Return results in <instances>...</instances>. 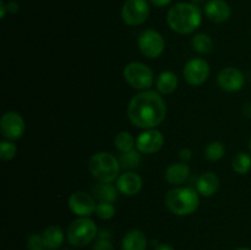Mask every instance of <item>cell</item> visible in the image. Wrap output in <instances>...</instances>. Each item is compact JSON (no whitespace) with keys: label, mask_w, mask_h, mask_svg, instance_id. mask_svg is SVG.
I'll use <instances>...</instances> for the list:
<instances>
[{"label":"cell","mask_w":251,"mask_h":250,"mask_svg":"<svg viewBox=\"0 0 251 250\" xmlns=\"http://www.w3.org/2000/svg\"><path fill=\"white\" fill-rule=\"evenodd\" d=\"M167 115V105L159 92L142 91L130 100L127 117L130 122L141 129H154L163 123Z\"/></svg>","instance_id":"1"},{"label":"cell","mask_w":251,"mask_h":250,"mask_svg":"<svg viewBox=\"0 0 251 250\" xmlns=\"http://www.w3.org/2000/svg\"><path fill=\"white\" fill-rule=\"evenodd\" d=\"M202 12L194 2H178L169 9L167 24L169 28L178 34H189L200 27Z\"/></svg>","instance_id":"2"},{"label":"cell","mask_w":251,"mask_h":250,"mask_svg":"<svg viewBox=\"0 0 251 250\" xmlns=\"http://www.w3.org/2000/svg\"><path fill=\"white\" fill-rule=\"evenodd\" d=\"M200 203L196 189L190 186H176L168 191L166 196V206L176 216H189L195 212Z\"/></svg>","instance_id":"3"},{"label":"cell","mask_w":251,"mask_h":250,"mask_svg":"<svg viewBox=\"0 0 251 250\" xmlns=\"http://www.w3.org/2000/svg\"><path fill=\"white\" fill-rule=\"evenodd\" d=\"M119 159L109 152H98L90 158L88 169L98 183H113L119 176Z\"/></svg>","instance_id":"4"},{"label":"cell","mask_w":251,"mask_h":250,"mask_svg":"<svg viewBox=\"0 0 251 250\" xmlns=\"http://www.w3.org/2000/svg\"><path fill=\"white\" fill-rule=\"evenodd\" d=\"M98 228L95 221L88 217H78L71 222L66 230V239L73 247L83 248L92 243L98 235Z\"/></svg>","instance_id":"5"},{"label":"cell","mask_w":251,"mask_h":250,"mask_svg":"<svg viewBox=\"0 0 251 250\" xmlns=\"http://www.w3.org/2000/svg\"><path fill=\"white\" fill-rule=\"evenodd\" d=\"M125 81L135 90L146 91L154 83V75L151 69L144 63L132 61L124 68L123 71Z\"/></svg>","instance_id":"6"},{"label":"cell","mask_w":251,"mask_h":250,"mask_svg":"<svg viewBox=\"0 0 251 250\" xmlns=\"http://www.w3.org/2000/svg\"><path fill=\"white\" fill-rule=\"evenodd\" d=\"M137 46H139L140 51L145 56L154 59L163 54L166 41L158 31L150 28L145 29L140 33L139 38H137Z\"/></svg>","instance_id":"7"},{"label":"cell","mask_w":251,"mask_h":250,"mask_svg":"<svg viewBox=\"0 0 251 250\" xmlns=\"http://www.w3.org/2000/svg\"><path fill=\"white\" fill-rule=\"evenodd\" d=\"M150 15V5L147 0H126L123 5L122 17L127 26H140Z\"/></svg>","instance_id":"8"},{"label":"cell","mask_w":251,"mask_h":250,"mask_svg":"<svg viewBox=\"0 0 251 250\" xmlns=\"http://www.w3.org/2000/svg\"><path fill=\"white\" fill-rule=\"evenodd\" d=\"M183 76L189 85L201 86L207 81L208 76H210V65L205 59H190L184 65Z\"/></svg>","instance_id":"9"},{"label":"cell","mask_w":251,"mask_h":250,"mask_svg":"<svg viewBox=\"0 0 251 250\" xmlns=\"http://www.w3.org/2000/svg\"><path fill=\"white\" fill-rule=\"evenodd\" d=\"M0 129L5 139L12 141V140L20 139L24 135L26 124L20 113L9 110L2 114L1 120H0Z\"/></svg>","instance_id":"10"},{"label":"cell","mask_w":251,"mask_h":250,"mask_svg":"<svg viewBox=\"0 0 251 250\" xmlns=\"http://www.w3.org/2000/svg\"><path fill=\"white\" fill-rule=\"evenodd\" d=\"M69 208L78 217H90L96 213L97 203L95 198L86 191H75L69 198Z\"/></svg>","instance_id":"11"},{"label":"cell","mask_w":251,"mask_h":250,"mask_svg":"<svg viewBox=\"0 0 251 250\" xmlns=\"http://www.w3.org/2000/svg\"><path fill=\"white\" fill-rule=\"evenodd\" d=\"M164 144V136L159 130L147 129L142 131L136 139V150L141 153L152 154L158 152Z\"/></svg>","instance_id":"12"},{"label":"cell","mask_w":251,"mask_h":250,"mask_svg":"<svg viewBox=\"0 0 251 250\" xmlns=\"http://www.w3.org/2000/svg\"><path fill=\"white\" fill-rule=\"evenodd\" d=\"M217 82L218 86L226 92H238L244 87L245 76L240 70L229 66L220 71Z\"/></svg>","instance_id":"13"},{"label":"cell","mask_w":251,"mask_h":250,"mask_svg":"<svg viewBox=\"0 0 251 250\" xmlns=\"http://www.w3.org/2000/svg\"><path fill=\"white\" fill-rule=\"evenodd\" d=\"M117 188L123 195H136L142 188V178L135 172L126 171L118 176Z\"/></svg>","instance_id":"14"},{"label":"cell","mask_w":251,"mask_h":250,"mask_svg":"<svg viewBox=\"0 0 251 250\" xmlns=\"http://www.w3.org/2000/svg\"><path fill=\"white\" fill-rule=\"evenodd\" d=\"M232 10L225 0H208L205 5V15L216 24L226 22L230 17Z\"/></svg>","instance_id":"15"},{"label":"cell","mask_w":251,"mask_h":250,"mask_svg":"<svg viewBox=\"0 0 251 250\" xmlns=\"http://www.w3.org/2000/svg\"><path fill=\"white\" fill-rule=\"evenodd\" d=\"M218 188H220V179L212 172L202 173L196 180V190H198L199 195L205 196V198L215 195Z\"/></svg>","instance_id":"16"},{"label":"cell","mask_w":251,"mask_h":250,"mask_svg":"<svg viewBox=\"0 0 251 250\" xmlns=\"http://www.w3.org/2000/svg\"><path fill=\"white\" fill-rule=\"evenodd\" d=\"M190 175V167L184 162H179V163H173L166 169V180L168 181L171 185H180Z\"/></svg>","instance_id":"17"},{"label":"cell","mask_w":251,"mask_h":250,"mask_svg":"<svg viewBox=\"0 0 251 250\" xmlns=\"http://www.w3.org/2000/svg\"><path fill=\"white\" fill-rule=\"evenodd\" d=\"M123 250H146L147 237L142 230L132 229L125 234L122 242Z\"/></svg>","instance_id":"18"},{"label":"cell","mask_w":251,"mask_h":250,"mask_svg":"<svg viewBox=\"0 0 251 250\" xmlns=\"http://www.w3.org/2000/svg\"><path fill=\"white\" fill-rule=\"evenodd\" d=\"M43 238L44 248L48 250H56L63 245L65 235H64L63 229L58 225H48L42 233Z\"/></svg>","instance_id":"19"},{"label":"cell","mask_w":251,"mask_h":250,"mask_svg":"<svg viewBox=\"0 0 251 250\" xmlns=\"http://www.w3.org/2000/svg\"><path fill=\"white\" fill-rule=\"evenodd\" d=\"M178 76L173 71H163L158 75L156 87L161 95H171L178 88Z\"/></svg>","instance_id":"20"},{"label":"cell","mask_w":251,"mask_h":250,"mask_svg":"<svg viewBox=\"0 0 251 250\" xmlns=\"http://www.w3.org/2000/svg\"><path fill=\"white\" fill-rule=\"evenodd\" d=\"M117 185H113L112 183H100L96 184L92 189V194L100 202H110L114 203L118 199Z\"/></svg>","instance_id":"21"},{"label":"cell","mask_w":251,"mask_h":250,"mask_svg":"<svg viewBox=\"0 0 251 250\" xmlns=\"http://www.w3.org/2000/svg\"><path fill=\"white\" fill-rule=\"evenodd\" d=\"M191 46L193 49L199 54H210L213 50V41L208 34L198 33L191 39Z\"/></svg>","instance_id":"22"},{"label":"cell","mask_w":251,"mask_h":250,"mask_svg":"<svg viewBox=\"0 0 251 250\" xmlns=\"http://www.w3.org/2000/svg\"><path fill=\"white\" fill-rule=\"evenodd\" d=\"M141 152L139 150H131L127 152H122L119 156V163L120 167L126 171H131L139 167L140 162H141Z\"/></svg>","instance_id":"23"},{"label":"cell","mask_w":251,"mask_h":250,"mask_svg":"<svg viewBox=\"0 0 251 250\" xmlns=\"http://www.w3.org/2000/svg\"><path fill=\"white\" fill-rule=\"evenodd\" d=\"M232 168L237 174L244 175L251 169V156L247 152H239L232 159Z\"/></svg>","instance_id":"24"},{"label":"cell","mask_w":251,"mask_h":250,"mask_svg":"<svg viewBox=\"0 0 251 250\" xmlns=\"http://www.w3.org/2000/svg\"><path fill=\"white\" fill-rule=\"evenodd\" d=\"M114 145L115 149L119 150L120 152L131 151L136 147V139H134V136L130 132L122 131L115 136Z\"/></svg>","instance_id":"25"},{"label":"cell","mask_w":251,"mask_h":250,"mask_svg":"<svg viewBox=\"0 0 251 250\" xmlns=\"http://www.w3.org/2000/svg\"><path fill=\"white\" fill-rule=\"evenodd\" d=\"M226 149L223 146L222 142L220 141H213L206 147L205 150V157L211 162L220 161L223 156H225Z\"/></svg>","instance_id":"26"},{"label":"cell","mask_w":251,"mask_h":250,"mask_svg":"<svg viewBox=\"0 0 251 250\" xmlns=\"http://www.w3.org/2000/svg\"><path fill=\"white\" fill-rule=\"evenodd\" d=\"M17 147L16 145L14 144L10 140H4L0 144V158L2 161H10V159L14 158L16 156Z\"/></svg>","instance_id":"27"},{"label":"cell","mask_w":251,"mask_h":250,"mask_svg":"<svg viewBox=\"0 0 251 250\" xmlns=\"http://www.w3.org/2000/svg\"><path fill=\"white\" fill-rule=\"evenodd\" d=\"M96 215L100 220H110L115 215V206L110 202H98Z\"/></svg>","instance_id":"28"},{"label":"cell","mask_w":251,"mask_h":250,"mask_svg":"<svg viewBox=\"0 0 251 250\" xmlns=\"http://www.w3.org/2000/svg\"><path fill=\"white\" fill-rule=\"evenodd\" d=\"M27 248L28 250H43L46 249L44 248L43 238H42V234H37V233H33L28 237L27 239Z\"/></svg>","instance_id":"29"},{"label":"cell","mask_w":251,"mask_h":250,"mask_svg":"<svg viewBox=\"0 0 251 250\" xmlns=\"http://www.w3.org/2000/svg\"><path fill=\"white\" fill-rule=\"evenodd\" d=\"M92 250H114L110 239H104V238H98L93 245Z\"/></svg>","instance_id":"30"},{"label":"cell","mask_w":251,"mask_h":250,"mask_svg":"<svg viewBox=\"0 0 251 250\" xmlns=\"http://www.w3.org/2000/svg\"><path fill=\"white\" fill-rule=\"evenodd\" d=\"M179 157H180V159L184 163H188L193 158V151L190 149H186V147L185 149H181L180 152H179Z\"/></svg>","instance_id":"31"},{"label":"cell","mask_w":251,"mask_h":250,"mask_svg":"<svg viewBox=\"0 0 251 250\" xmlns=\"http://www.w3.org/2000/svg\"><path fill=\"white\" fill-rule=\"evenodd\" d=\"M6 7H7V12H9V14H17V12L20 11L19 2L14 1V0H12V1L7 2Z\"/></svg>","instance_id":"32"},{"label":"cell","mask_w":251,"mask_h":250,"mask_svg":"<svg viewBox=\"0 0 251 250\" xmlns=\"http://www.w3.org/2000/svg\"><path fill=\"white\" fill-rule=\"evenodd\" d=\"M151 1L152 5H154V6L157 7H166L167 5L171 4L173 0H150Z\"/></svg>","instance_id":"33"},{"label":"cell","mask_w":251,"mask_h":250,"mask_svg":"<svg viewBox=\"0 0 251 250\" xmlns=\"http://www.w3.org/2000/svg\"><path fill=\"white\" fill-rule=\"evenodd\" d=\"M243 114L247 118H251V102H248L243 108Z\"/></svg>","instance_id":"34"},{"label":"cell","mask_w":251,"mask_h":250,"mask_svg":"<svg viewBox=\"0 0 251 250\" xmlns=\"http://www.w3.org/2000/svg\"><path fill=\"white\" fill-rule=\"evenodd\" d=\"M0 11H1V15H0V16H1V19H4L5 15H6V12H7L6 2H5L4 0H1V1H0Z\"/></svg>","instance_id":"35"},{"label":"cell","mask_w":251,"mask_h":250,"mask_svg":"<svg viewBox=\"0 0 251 250\" xmlns=\"http://www.w3.org/2000/svg\"><path fill=\"white\" fill-rule=\"evenodd\" d=\"M156 250H174V248L169 244H161L156 248Z\"/></svg>","instance_id":"36"},{"label":"cell","mask_w":251,"mask_h":250,"mask_svg":"<svg viewBox=\"0 0 251 250\" xmlns=\"http://www.w3.org/2000/svg\"><path fill=\"white\" fill-rule=\"evenodd\" d=\"M206 0H191V2H194L195 5H200V4H203Z\"/></svg>","instance_id":"37"},{"label":"cell","mask_w":251,"mask_h":250,"mask_svg":"<svg viewBox=\"0 0 251 250\" xmlns=\"http://www.w3.org/2000/svg\"><path fill=\"white\" fill-rule=\"evenodd\" d=\"M235 250H251V249H250V248H244V247H243V248H238V249H235Z\"/></svg>","instance_id":"38"},{"label":"cell","mask_w":251,"mask_h":250,"mask_svg":"<svg viewBox=\"0 0 251 250\" xmlns=\"http://www.w3.org/2000/svg\"><path fill=\"white\" fill-rule=\"evenodd\" d=\"M249 147H250V151H251V139H250V142H249Z\"/></svg>","instance_id":"39"},{"label":"cell","mask_w":251,"mask_h":250,"mask_svg":"<svg viewBox=\"0 0 251 250\" xmlns=\"http://www.w3.org/2000/svg\"><path fill=\"white\" fill-rule=\"evenodd\" d=\"M43 250H48V249H43Z\"/></svg>","instance_id":"40"}]
</instances>
